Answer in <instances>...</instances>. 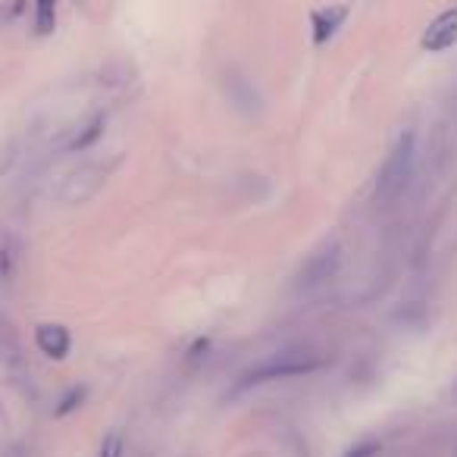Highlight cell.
Here are the masks:
<instances>
[{
    "label": "cell",
    "instance_id": "obj_1",
    "mask_svg": "<svg viewBox=\"0 0 457 457\" xmlns=\"http://www.w3.org/2000/svg\"><path fill=\"white\" fill-rule=\"evenodd\" d=\"M413 166H417V151H413V135H401L398 145L392 147V154L386 157L376 179V197L382 204H392L404 195V188L413 179Z\"/></svg>",
    "mask_w": 457,
    "mask_h": 457
},
{
    "label": "cell",
    "instance_id": "obj_6",
    "mask_svg": "<svg viewBox=\"0 0 457 457\" xmlns=\"http://www.w3.org/2000/svg\"><path fill=\"white\" fill-rule=\"evenodd\" d=\"M345 16H348V10H345V7H332V10L317 13V20H313V29H317V32H313V38H317V45H326V41L338 32V26L345 22Z\"/></svg>",
    "mask_w": 457,
    "mask_h": 457
},
{
    "label": "cell",
    "instance_id": "obj_4",
    "mask_svg": "<svg viewBox=\"0 0 457 457\" xmlns=\"http://www.w3.org/2000/svg\"><path fill=\"white\" fill-rule=\"evenodd\" d=\"M336 267H338L336 248H329V251H323V254L311 257V261H307V267H304V273H301V282H298L301 292H311V288L323 286V282L329 279L332 273H336Z\"/></svg>",
    "mask_w": 457,
    "mask_h": 457
},
{
    "label": "cell",
    "instance_id": "obj_5",
    "mask_svg": "<svg viewBox=\"0 0 457 457\" xmlns=\"http://www.w3.org/2000/svg\"><path fill=\"white\" fill-rule=\"evenodd\" d=\"M70 332L63 326H41L38 329V348L45 351L47 357H66L70 354Z\"/></svg>",
    "mask_w": 457,
    "mask_h": 457
},
{
    "label": "cell",
    "instance_id": "obj_9",
    "mask_svg": "<svg viewBox=\"0 0 457 457\" xmlns=\"http://www.w3.org/2000/svg\"><path fill=\"white\" fill-rule=\"evenodd\" d=\"M101 126H104V120H95L88 126V132H85V138H76V145H72V147H88L91 141H95L97 135H101Z\"/></svg>",
    "mask_w": 457,
    "mask_h": 457
},
{
    "label": "cell",
    "instance_id": "obj_2",
    "mask_svg": "<svg viewBox=\"0 0 457 457\" xmlns=\"http://www.w3.org/2000/svg\"><path fill=\"white\" fill-rule=\"evenodd\" d=\"M320 367H323V357L304 354V351H282V354H273L270 361H263L261 367H254L251 373H245L242 386H257V382H270V379H288V376L313 373V370H320Z\"/></svg>",
    "mask_w": 457,
    "mask_h": 457
},
{
    "label": "cell",
    "instance_id": "obj_3",
    "mask_svg": "<svg viewBox=\"0 0 457 457\" xmlns=\"http://www.w3.org/2000/svg\"><path fill=\"white\" fill-rule=\"evenodd\" d=\"M454 45H457V10H448V13H442L423 32V47L432 54H438V51H448V47H454Z\"/></svg>",
    "mask_w": 457,
    "mask_h": 457
},
{
    "label": "cell",
    "instance_id": "obj_8",
    "mask_svg": "<svg viewBox=\"0 0 457 457\" xmlns=\"http://www.w3.org/2000/svg\"><path fill=\"white\" fill-rule=\"evenodd\" d=\"M101 457H122V436L120 432H110V436L104 438Z\"/></svg>",
    "mask_w": 457,
    "mask_h": 457
},
{
    "label": "cell",
    "instance_id": "obj_7",
    "mask_svg": "<svg viewBox=\"0 0 457 457\" xmlns=\"http://www.w3.org/2000/svg\"><path fill=\"white\" fill-rule=\"evenodd\" d=\"M38 7H35V29L41 35H47L54 29V7H57V0H35Z\"/></svg>",
    "mask_w": 457,
    "mask_h": 457
}]
</instances>
